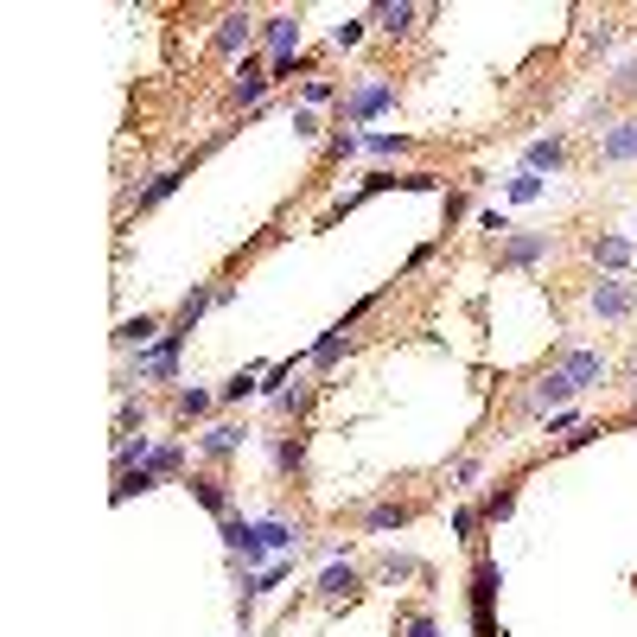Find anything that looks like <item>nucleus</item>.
Masks as SVG:
<instances>
[{
    "mask_svg": "<svg viewBox=\"0 0 637 637\" xmlns=\"http://www.w3.org/2000/svg\"><path fill=\"white\" fill-rule=\"evenodd\" d=\"M606 357L599 351H574V344H561L555 351V364H548L536 383L523 389V408H516V415L523 421H542V415H555V408H567L574 402V395H587L593 383H606Z\"/></svg>",
    "mask_w": 637,
    "mask_h": 637,
    "instance_id": "1",
    "label": "nucleus"
},
{
    "mask_svg": "<svg viewBox=\"0 0 637 637\" xmlns=\"http://www.w3.org/2000/svg\"><path fill=\"white\" fill-rule=\"evenodd\" d=\"M185 338H192L185 325H166V332L153 338L147 351H134V357H128V376H122L115 389L134 395V383H172V376H179V344H185Z\"/></svg>",
    "mask_w": 637,
    "mask_h": 637,
    "instance_id": "2",
    "label": "nucleus"
},
{
    "mask_svg": "<svg viewBox=\"0 0 637 637\" xmlns=\"http://www.w3.org/2000/svg\"><path fill=\"white\" fill-rule=\"evenodd\" d=\"M389 109H395V77H383V71H364L351 90L338 96V122L344 128H364V122H376V115H389Z\"/></svg>",
    "mask_w": 637,
    "mask_h": 637,
    "instance_id": "3",
    "label": "nucleus"
},
{
    "mask_svg": "<svg viewBox=\"0 0 637 637\" xmlns=\"http://www.w3.org/2000/svg\"><path fill=\"white\" fill-rule=\"evenodd\" d=\"M497 587H504L497 561L472 555V637H497Z\"/></svg>",
    "mask_w": 637,
    "mask_h": 637,
    "instance_id": "4",
    "label": "nucleus"
},
{
    "mask_svg": "<svg viewBox=\"0 0 637 637\" xmlns=\"http://www.w3.org/2000/svg\"><path fill=\"white\" fill-rule=\"evenodd\" d=\"M548 249H555L548 230H510L504 249H497V268H536V262H548Z\"/></svg>",
    "mask_w": 637,
    "mask_h": 637,
    "instance_id": "5",
    "label": "nucleus"
},
{
    "mask_svg": "<svg viewBox=\"0 0 637 637\" xmlns=\"http://www.w3.org/2000/svg\"><path fill=\"white\" fill-rule=\"evenodd\" d=\"M587 306H593L599 319H631V306H637V287H631V281H618V274H606V281H593Z\"/></svg>",
    "mask_w": 637,
    "mask_h": 637,
    "instance_id": "6",
    "label": "nucleus"
},
{
    "mask_svg": "<svg viewBox=\"0 0 637 637\" xmlns=\"http://www.w3.org/2000/svg\"><path fill=\"white\" fill-rule=\"evenodd\" d=\"M262 45L274 51V64H300V13H274V20H262Z\"/></svg>",
    "mask_w": 637,
    "mask_h": 637,
    "instance_id": "7",
    "label": "nucleus"
},
{
    "mask_svg": "<svg viewBox=\"0 0 637 637\" xmlns=\"http://www.w3.org/2000/svg\"><path fill=\"white\" fill-rule=\"evenodd\" d=\"M313 593L325 599V606H351V599H357V567L344 561V555H332V561H325V574H319V587H313Z\"/></svg>",
    "mask_w": 637,
    "mask_h": 637,
    "instance_id": "8",
    "label": "nucleus"
},
{
    "mask_svg": "<svg viewBox=\"0 0 637 637\" xmlns=\"http://www.w3.org/2000/svg\"><path fill=\"white\" fill-rule=\"evenodd\" d=\"M249 26H255V13H249V7H230V13L217 20V32H211V51H217V58L249 51Z\"/></svg>",
    "mask_w": 637,
    "mask_h": 637,
    "instance_id": "9",
    "label": "nucleus"
},
{
    "mask_svg": "<svg viewBox=\"0 0 637 637\" xmlns=\"http://www.w3.org/2000/svg\"><path fill=\"white\" fill-rule=\"evenodd\" d=\"M268 90H274V83L262 77V64H255V58L236 64V77H230V102H236V109H262Z\"/></svg>",
    "mask_w": 637,
    "mask_h": 637,
    "instance_id": "10",
    "label": "nucleus"
},
{
    "mask_svg": "<svg viewBox=\"0 0 637 637\" xmlns=\"http://www.w3.org/2000/svg\"><path fill=\"white\" fill-rule=\"evenodd\" d=\"M599 160H606V166L637 160V115H625V122H612L606 134H599Z\"/></svg>",
    "mask_w": 637,
    "mask_h": 637,
    "instance_id": "11",
    "label": "nucleus"
},
{
    "mask_svg": "<svg viewBox=\"0 0 637 637\" xmlns=\"http://www.w3.org/2000/svg\"><path fill=\"white\" fill-rule=\"evenodd\" d=\"M198 453L211 459V466H223L230 453H243V427H236V421H211V427L198 434Z\"/></svg>",
    "mask_w": 637,
    "mask_h": 637,
    "instance_id": "12",
    "label": "nucleus"
},
{
    "mask_svg": "<svg viewBox=\"0 0 637 637\" xmlns=\"http://www.w3.org/2000/svg\"><path fill=\"white\" fill-rule=\"evenodd\" d=\"M160 332H166V319H160V313H141V319H122V325H115V351H128V357H134V351H147V344L160 338Z\"/></svg>",
    "mask_w": 637,
    "mask_h": 637,
    "instance_id": "13",
    "label": "nucleus"
},
{
    "mask_svg": "<svg viewBox=\"0 0 637 637\" xmlns=\"http://www.w3.org/2000/svg\"><path fill=\"white\" fill-rule=\"evenodd\" d=\"M415 20H421V7H408V0H383V7H370V26L389 32V39H408Z\"/></svg>",
    "mask_w": 637,
    "mask_h": 637,
    "instance_id": "14",
    "label": "nucleus"
},
{
    "mask_svg": "<svg viewBox=\"0 0 637 637\" xmlns=\"http://www.w3.org/2000/svg\"><path fill=\"white\" fill-rule=\"evenodd\" d=\"M408 523H415V504H395V497L364 510V536H395V529H408Z\"/></svg>",
    "mask_w": 637,
    "mask_h": 637,
    "instance_id": "15",
    "label": "nucleus"
},
{
    "mask_svg": "<svg viewBox=\"0 0 637 637\" xmlns=\"http://www.w3.org/2000/svg\"><path fill=\"white\" fill-rule=\"evenodd\" d=\"M344 351H351V325H344V319H338V325H332V332H325V338L313 344V351H306V364H313V370L325 376V370H338V357H344Z\"/></svg>",
    "mask_w": 637,
    "mask_h": 637,
    "instance_id": "16",
    "label": "nucleus"
},
{
    "mask_svg": "<svg viewBox=\"0 0 637 637\" xmlns=\"http://www.w3.org/2000/svg\"><path fill=\"white\" fill-rule=\"evenodd\" d=\"M561 160H567V134H542V141H529L523 172H555Z\"/></svg>",
    "mask_w": 637,
    "mask_h": 637,
    "instance_id": "17",
    "label": "nucleus"
},
{
    "mask_svg": "<svg viewBox=\"0 0 637 637\" xmlns=\"http://www.w3.org/2000/svg\"><path fill=\"white\" fill-rule=\"evenodd\" d=\"M376 580H389V587H402V580H434V567L415 561V555H383L376 561Z\"/></svg>",
    "mask_w": 637,
    "mask_h": 637,
    "instance_id": "18",
    "label": "nucleus"
},
{
    "mask_svg": "<svg viewBox=\"0 0 637 637\" xmlns=\"http://www.w3.org/2000/svg\"><path fill=\"white\" fill-rule=\"evenodd\" d=\"M147 478H153V485H160V478H179L185 472V446L179 440H166V446H153V453H147V466H141Z\"/></svg>",
    "mask_w": 637,
    "mask_h": 637,
    "instance_id": "19",
    "label": "nucleus"
},
{
    "mask_svg": "<svg viewBox=\"0 0 637 637\" xmlns=\"http://www.w3.org/2000/svg\"><path fill=\"white\" fill-rule=\"evenodd\" d=\"M192 497H198V504L211 510V516H217V523H223V516H230V485H223L217 472H204V478H192Z\"/></svg>",
    "mask_w": 637,
    "mask_h": 637,
    "instance_id": "20",
    "label": "nucleus"
},
{
    "mask_svg": "<svg viewBox=\"0 0 637 637\" xmlns=\"http://www.w3.org/2000/svg\"><path fill=\"white\" fill-rule=\"evenodd\" d=\"M631 255H637L631 236H593V262H599V268L618 274V268H631Z\"/></svg>",
    "mask_w": 637,
    "mask_h": 637,
    "instance_id": "21",
    "label": "nucleus"
},
{
    "mask_svg": "<svg viewBox=\"0 0 637 637\" xmlns=\"http://www.w3.org/2000/svg\"><path fill=\"white\" fill-rule=\"evenodd\" d=\"M211 306H217V287H204V281H198L192 294L179 300V313H172V325H185V332H192V325H198L204 313H211Z\"/></svg>",
    "mask_w": 637,
    "mask_h": 637,
    "instance_id": "22",
    "label": "nucleus"
},
{
    "mask_svg": "<svg viewBox=\"0 0 637 637\" xmlns=\"http://www.w3.org/2000/svg\"><path fill=\"white\" fill-rule=\"evenodd\" d=\"M172 408H179V421H204V415L217 408V395H211V389H192V383H185L179 395H172Z\"/></svg>",
    "mask_w": 637,
    "mask_h": 637,
    "instance_id": "23",
    "label": "nucleus"
},
{
    "mask_svg": "<svg viewBox=\"0 0 637 637\" xmlns=\"http://www.w3.org/2000/svg\"><path fill=\"white\" fill-rule=\"evenodd\" d=\"M179 185H185V166H166V172H160V179H153V185H147V192L134 198V204H141V211H153V204H166L172 192H179Z\"/></svg>",
    "mask_w": 637,
    "mask_h": 637,
    "instance_id": "24",
    "label": "nucleus"
},
{
    "mask_svg": "<svg viewBox=\"0 0 637 637\" xmlns=\"http://www.w3.org/2000/svg\"><path fill=\"white\" fill-rule=\"evenodd\" d=\"M364 32H370V13H351V20H338V26H332V51H357V45H364Z\"/></svg>",
    "mask_w": 637,
    "mask_h": 637,
    "instance_id": "25",
    "label": "nucleus"
},
{
    "mask_svg": "<svg viewBox=\"0 0 637 637\" xmlns=\"http://www.w3.org/2000/svg\"><path fill=\"white\" fill-rule=\"evenodd\" d=\"M300 459H306V440L300 434H281V440H274V472H300Z\"/></svg>",
    "mask_w": 637,
    "mask_h": 637,
    "instance_id": "26",
    "label": "nucleus"
},
{
    "mask_svg": "<svg viewBox=\"0 0 637 637\" xmlns=\"http://www.w3.org/2000/svg\"><path fill=\"white\" fill-rule=\"evenodd\" d=\"M147 421V402H134V395H122V415H115V440H134V427Z\"/></svg>",
    "mask_w": 637,
    "mask_h": 637,
    "instance_id": "27",
    "label": "nucleus"
},
{
    "mask_svg": "<svg viewBox=\"0 0 637 637\" xmlns=\"http://www.w3.org/2000/svg\"><path fill=\"white\" fill-rule=\"evenodd\" d=\"M370 153H376V160H402V153L408 147H415V141H408V134H370V141H364Z\"/></svg>",
    "mask_w": 637,
    "mask_h": 637,
    "instance_id": "28",
    "label": "nucleus"
},
{
    "mask_svg": "<svg viewBox=\"0 0 637 637\" xmlns=\"http://www.w3.org/2000/svg\"><path fill=\"white\" fill-rule=\"evenodd\" d=\"M255 389H262V376H255V370H243V376H230V383L217 389V402H249Z\"/></svg>",
    "mask_w": 637,
    "mask_h": 637,
    "instance_id": "29",
    "label": "nucleus"
},
{
    "mask_svg": "<svg viewBox=\"0 0 637 637\" xmlns=\"http://www.w3.org/2000/svg\"><path fill=\"white\" fill-rule=\"evenodd\" d=\"M510 510H516V491L504 485V491H491V497H485V510H478V523H504Z\"/></svg>",
    "mask_w": 637,
    "mask_h": 637,
    "instance_id": "30",
    "label": "nucleus"
},
{
    "mask_svg": "<svg viewBox=\"0 0 637 637\" xmlns=\"http://www.w3.org/2000/svg\"><path fill=\"white\" fill-rule=\"evenodd\" d=\"M306 402H313V383H294V389H281V395H274V408H281V415H300Z\"/></svg>",
    "mask_w": 637,
    "mask_h": 637,
    "instance_id": "31",
    "label": "nucleus"
},
{
    "mask_svg": "<svg viewBox=\"0 0 637 637\" xmlns=\"http://www.w3.org/2000/svg\"><path fill=\"white\" fill-rule=\"evenodd\" d=\"M472 478H478V459H453V472H446V491H472Z\"/></svg>",
    "mask_w": 637,
    "mask_h": 637,
    "instance_id": "32",
    "label": "nucleus"
},
{
    "mask_svg": "<svg viewBox=\"0 0 637 637\" xmlns=\"http://www.w3.org/2000/svg\"><path fill=\"white\" fill-rule=\"evenodd\" d=\"M395 637H440V625H434V612H408Z\"/></svg>",
    "mask_w": 637,
    "mask_h": 637,
    "instance_id": "33",
    "label": "nucleus"
},
{
    "mask_svg": "<svg viewBox=\"0 0 637 637\" xmlns=\"http://www.w3.org/2000/svg\"><path fill=\"white\" fill-rule=\"evenodd\" d=\"M510 198H516V204L542 198V172H516V179H510Z\"/></svg>",
    "mask_w": 637,
    "mask_h": 637,
    "instance_id": "34",
    "label": "nucleus"
},
{
    "mask_svg": "<svg viewBox=\"0 0 637 637\" xmlns=\"http://www.w3.org/2000/svg\"><path fill=\"white\" fill-rule=\"evenodd\" d=\"M294 134H300V141H319V134H325V128H319V115L306 109V102H300V109H294Z\"/></svg>",
    "mask_w": 637,
    "mask_h": 637,
    "instance_id": "35",
    "label": "nucleus"
},
{
    "mask_svg": "<svg viewBox=\"0 0 637 637\" xmlns=\"http://www.w3.org/2000/svg\"><path fill=\"white\" fill-rule=\"evenodd\" d=\"M612 96H637V58L618 64V77H612Z\"/></svg>",
    "mask_w": 637,
    "mask_h": 637,
    "instance_id": "36",
    "label": "nucleus"
},
{
    "mask_svg": "<svg viewBox=\"0 0 637 637\" xmlns=\"http://www.w3.org/2000/svg\"><path fill=\"white\" fill-rule=\"evenodd\" d=\"M357 147H364V134H351V128H344V122H338V134H332V153H338V160H351V153H357Z\"/></svg>",
    "mask_w": 637,
    "mask_h": 637,
    "instance_id": "37",
    "label": "nucleus"
},
{
    "mask_svg": "<svg viewBox=\"0 0 637 637\" xmlns=\"http://www.w3.org/2000/svg\"><path fill=\"white\" fill-rule=\"evenodd\" d=\"M612 39H618V26H612V20H599V26H587V51H606Z\"/></svg>",
    "mask_w": 637,
    "mask_h": 637,
    "instance_id": "38",
    "label": "nucleus"
},
{
    "mask_svg": "<svg viewBox=\"0 0 637 637\" xmlns=\"http://www.w3.org/2000/svg\"><path fill=\"white\" fill-rule=\"evenodd\" d=\"M300 96H306V109H313V102H332L338 90H332V83H325V77H306V90H300Z\"/></svg>",
    "mask_w": 637,
    "mask_h": 637,
    "instance_id": "39",
    "label": "nucleus"
},
{
    "mask_svg": "<svg viewBox=\"0 0 637 637\" xmlns=\"http://www.w3.org/2000/svg\"><path fill=\"white\" fill-rule=\"evenodd\" d=\"M453 536L459 542H478V516L472 510H453Z\"/></svg>",
    "mask_w": 637,
    "mask_h": 637,
    "instance_id": "40",
    "label": "nucleus"
}]
</instances>
